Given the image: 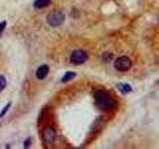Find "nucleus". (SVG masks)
Wrapping results in <instances>:
<instances>
[{
	"mask_svg": "<svg viewBox=\"0 0 159 149\" xmlns=\"http://www.w3.org/2000/svg\"><path fill=\"white\" fill-rule=\"evenodd\" d=\"M94 101L97 106L103 111H111L116 106V102L106 92L98 91L94 93Z\"/></svg>",
	"mask_w": 159,
	"mask_h": 149,
	"instance_id": "1",
	"label": "nucleus"
},
{
	"mask_svg": "<svg viewBox=\"0 0 159 149\" xmlns=\"http://www.w3.org/2000/svg\"><path fill=\"white\" fill-rule=\"evenodd\" d=\"M64 21H65V15L61 11L50 13L47 16V23L52 27L60 26Z\"/></svg>",
	"mask_w": 159,
	"mask_h": 149,
	"instance_id": "2",
	"label": "nucleus"
},
{
	"mask_svg": "<svg viewBox=\"0 0 159 149\" xmlns=\"http://www.w3.org/2000/svg\"><path fill=\"white\" fill-rule=\"evenodd\" d=\"M131 66H132L131 60L125 56L117 58L116 60V62H114V68L119 72H126L131 68Z\"/></svg>",
	"mask_w": 159,
	"mask_h": 149,
	"instance_id": "3",
	"label": "nucleus"
},
{
	"mask_svg": "<svg viewBox=\"0 0 159 149\" xmlns=\"http://www.w3.org/2000/svg\"><path fill=\"white\" fill-rule=\"evenodd\" d=\"M87 60H88V54L86 52L83 51V50H76V51H74L72 53L70 61L75 65H81L84 64Z\"/></svg>",
	"mask_w": 159,
	"mask_h": 149,
	"instance_id": "4",
	"label": "nucleus"
},
{
	"mask_svg": "<svg viewBox=\"0 0 159 149\" xmlns=\"http://www.w3.org/2000/svg\"><path fill=\"white\" fill-rule=\"evenodd\" d=\"M56 136H57L56 130L51 126L47 127L43 132V137L47 142H54L56 140Z\"/></svg>",
	"mask_w": 159,
	"mask_h": 149,
	"instance_id": "5",
	"label": "nucleus"
},
{
	"mask_svg": "<svg viewBox=\"0 0 159 149\" xmlns=\"http://www.w3.org/2000/svg\"><path fill=\"white\" fill-rule=\"evenodd\" d=\"M48 74H49V67L47 66V65H42V66H40L37 70L36 77L39 79H43L47 77Z\"/></svg>",
	"mask_w": 159,
	"mask_h": 149,
	"instance_id": "6",
	"label": "nucleus"
},
{
	"mask_svg": "<svg viewBox=\"0 0 159 149\" xmlns=\"http://www.w3.org/2000/svg\"><path fill=\"white\" fill-rule=\"evenodd\" d=\"M52 0H36L34 2V7L37 9H41V8H45L47 7L48 5L51 4Z\"/></svg>",
	"mask_w": 159,
	"mask_h": 149,
	"instance_id": "7",
	"label": "nucleus"
},
{
	"mask_svg": "<svg viewBox=\"0 0 159 149\" xmlns=\"http://www.w3.org/2000/svg\"><path fill=\"white\" fill-rule=\"evenodd\" d=\"M75 76H76V74H75L74 72H68V73L65 74V76L62 78V82L66 83V82L71 81L72 79L75 78Z\"/></svg>",
	"mask_w": 159,
	"mask_h": 149,
	"instance_id": "8",
	"label": "nucleus"
},
{
	"mask_svg": "<svg viewBox=\"0 0 159 149\" xmlns=\"http://www.w3.org/2000/svg\"><path fill=\"white\" fill-rule=\"evenodd\" d=\"M118 88H120V92L123 93H127L131 91V88L130 86H128L127 84H118Z\"/></svg>",
	"mask_w": 159,
	"mask_h": 149,
	"instance_id": "9",
	"label": "nucleus"
},
{
	"mask_svg": "<svg viewBox=\"0 0 159 149\" xmlns=\"http://www.w3.org/2000/svg\"><path fill=\"white\" fill-rule=\"evenodd\" d=\"M5 87H6V79L4 77L0 76V92H2Z\"/></svg>",
	"mask_w": 159,
	"mask_h": 149,
	"instance_id": "10",
	"label": "nucleus"
},
{
	"mask_svg": "<svg viewBox=\"0 0 159 149\" xmlns=\"http://www.w3.org/2000/svg\"><path fill=\"white\" fill-rule=\"evenodd\" d=\"M10 106H11V103H8V104H6V106L4 107V109L2 111V112L0 113V117H2V116H4V115H5V113H6V111H7L8 109H9Z\"/></svg>",
	"mask_w": 159,
	"mask_h": 149,
	"instance_id": "11",
	"label": "nucleus"
},
{
	"mask_svg": "<svg viewBox=\"0 0 159 149\" xmlns=\"http://www.w3.org/2000/svg\"><path fill=\"white\" fill-rule=\"evenodd\" d=\"M5 27H6V22L3 21L2 23H0V34L2 33V31L5 29Z\"/></svg>",
	"mask_w": 159,
	"mask_h": 149,
	"instance_id": "12",
	"label": "nucleus"
}]
</instances>
